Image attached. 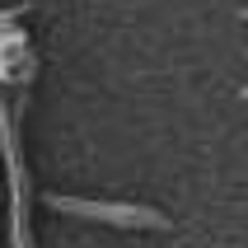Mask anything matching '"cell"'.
<instances>
[{"instance_id":"7a4b0ae2","label":"cell","mask_w":248,"mask_h":248,"mask_svg":"<svg viewBox=\"0 0 248 248\" xmlns=\"http://www.w3.org/2000/svg\"><path fill=\"white\" fill-rule=\"evenodd\" d=\"M47 206L80 216V220H103V225H126V230H169V220L150 206H122V202H80V197H47Z\"/></svg>"},{"instance_id":"6da1fadb","label":"cell","mask_w":248,"mask_h":248,"mask_svg":"<svg viewBox=\"0 0 248 248\" xmlns=\"http://www.w3.org/2000/svg\"><path fill=\"white\" fill-rule=\"evenodd\" d=\"M0 150H5V169H10V230L14 248H28V173L19 159V103L0 98Z\"/></svg>"},{"instance_id":"3957f363","label":"cell","mask_w":248,"mask_h":248,"mask_svg":"<svg viewBox=\"0 0 248 248\" xmlns=\"http://www.w3.org/2000/svg\"><path fill=\"white\" fill-rule=\"evenodd\" d=\"M244 98H248V89H244Z\"/></svg>"}]
</instances>
